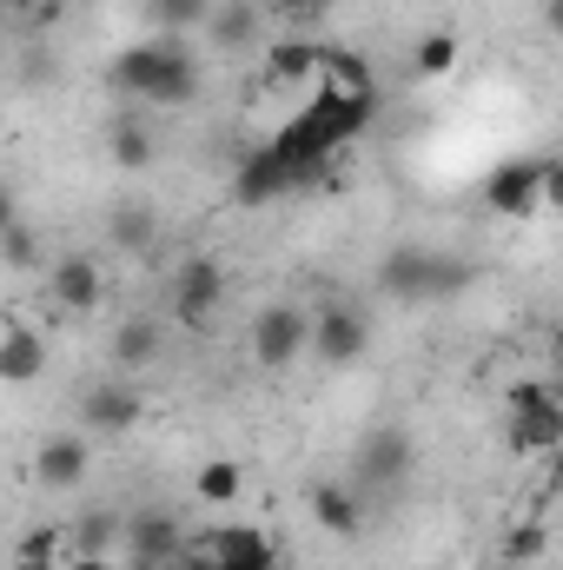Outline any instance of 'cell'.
I'll list each match as a JSON object with an SVG mask.
<instances>
[{"instance_id": "cell-1", "label": "cell", "mask_w": 563, "mask_h": 570, "mask_svg": "<svg viewBox=\"0 0 563 570\" xmlns=\"http://www.w3.org/2000/svg\"><path fill=\"white\" fill-rule=\"evenodd\" d=\"M113 87L140 107H192L199 100V67H192V47L172 40V33H152L140 47H127L113 60Z\"/></svg>"}, {"instance_id": "cell-2", "label": "cell", "mask_w": 563, "mask_h": 570, "mask_svg": "<svg viewBox=\"0 0 563 570\" xmlns=\"http://www.w3.org/2000/svg\"><path fill=\"white\" fill-rule=\"evenodd\" d=\"M412 464H418V451H412L405 425H372L358 438V458H352V478L345 484L358 498H392V491H405Z\"/></svg>"}, {"instance_id": "cell-3", "label": "cell", "mask_w": 563, "mask_h": 570, "mask_svg": "<svg viewBox=\"0 0 563 570\" xmlns=\"http://www.w3.org/2000/svg\"><path fill=\"white\" fill-rule=\"evenodd\" d=\"M305 345H312V305H298V298H273V305L253 318V332H246V352H253L259 372L298 365Z\"/></svg>"}, {"instance_id": "cell-4", "label": "cell", "mask_w": 563, "mask_h": 570, "mask_svg": "<svg viewBox=\"0 0 563 570\" xmlns=\"http://www.w3.org/2000/svg\"><path fill=\"white\" fill-rule=\"evenodd\" d=\"M318 365H358L365 352H372V318H365V305H352V298H325L318 312H312V345H305Z\"/></svg>"}, {"instance_id": "cell-5", "label": "cell", "mask_w": 563, "mask_h": 570, "mask_svg": "<svg viewBox=\"0 0 563 570\" xmlns=\"http://www.w3.org/2000/svg\"><path fill=\"white\" fill-rule=\"evenodd\" d=\"M266 146L285 159V173H292L298 186H312V179L332 166V153H338V140H332V127H325V107H318V100H312L305 114H292Z\"/></svg>"}, {"instance_id": "cell-6", "label": "cell", "mask_w": 563, "mask_h": 570, "mask_svg": "<svg viewBox=\"0 0 563 570\" xmlns=\"http://www.w3.org/2000/svg\"><path fill=\"white\" fill-rule=\"evenodd\" d=\"M219 305H226V273H219V259H186V266L172 273V325L206 332V325L219 318Z\"/></svg>"}, {"instance_id": "cell-7", "label": "cell", "mask_w": 563, "mask_h": 570, "mask_svg": "<svg viewBox=\"0 0 563 570\" xmlns=\"http://www.w3.org/2000/svg\"><path fill=\"white\" fill-rule=\"evenodd\" d=\"M146 419V392L134 379H107L93 392H80V431L87 438H120Z\"/></svg>"}, {"instance_id": "cell-8", "label": "cell", "mask_w": 563, "mask_h": 570, "mask_svg": "<svg viewBox=\"0 0 563 570\" xmlns=\"http://www.w3.org/2000/svg\"><path fill=\"white\" fill-rule=\"evenodd\" d=\"M87 471H93L87 431H53V438L33 444V484H40V491H80Z\"/></svg>"}, {"instance_id": "cell-9", "label": "cell", "mask_w": 563, "mask_h": 570, "mask_svg": "<svg viewBox=\"0 0 563 570\" xmlns=\"http://www.w3.org/2000/svg\"><path fill=\"white\" fill-rule=\"evenodd\" d=\"M47 298H53L67 318L100 312V298H107V273H100V259H87V253H60V259L47 266Z\"/></svg>"}, {"instance_id": "cell-10", "label": "cell", "mask_w": 563, "mask_h": 570, "mask_svg": "<svg viewBox=\"0 0 563 570\" xmlns=\"http://www.w3.org/2000/svg\"><path fill=\"white\" fill-rule=\"evenodd\" d=\"M484 206L504 213V219L544 213V159H504V166L484 179Z\"/></svg>"}, {"instance_id": "cell-11", "label": "cell", "mask_w": 563, "mask_h": 570, "mask_svg": "<svg viewBox=\"0 0 563 570\" xmlns=\"http://www.w3.org/2000/svg\"><path fill=\"white\" fill-rule=\"evenodd\" d=\"M186 551V524H179V511H166V504H140L134 518H127V558L134 564H172Z\"/></svg>"}, {"instance_id": "cell-12", "label": "cell", "mask_w": 563, "mask_h": 570, "mask_svg": "<svg viewBox=\"0 0 563 570\" xmlns=\"http://www.w3.org/2000/svg\"><path fill=\"white\" fill-rule=\"evenodd\" d=\"M199 544L213 551L219 570H279V538L259 531V524H219V531H206Z\"/></svg>"}, {"instance_id": "cell-13", "label": "cell", "mask_w": 563, "mask_h": 570, "mask_svg": "<svg viewBox=\"0 0 563 570\" xmlns=\"http://www.w3.org/2000/svg\"><path fill=\"white\" fill-rule=\"evenodd\" d=\"M305 504H312V518H318V531L325 538H345V544H358L365 538V498L345 484V478H318L312 491H305Z\"/></svg>"}, {"instance_id": "cell-14", "label": "cell", "mask_w": 563, "mask_h": 570, "mask_svg": "<svg viewBox=\"0 0 563 570\" xmlns=\"http://www.w3.org/2000/svg\"><path fill=\"white\" fill-rule=\"evenodd\" d=\"M285 193H298V179L285 173V159L273 146H253V153L233 166V199H239V206H273Z\"/></svg>"}, {"instance_id": "cell-15", "label": "cell", "mask_w": 563, "mask_h": 570, "mask_svg": "<svg viewBox=\"0 0 563 570\" xmlns=\"http://www.w3.org/2000/svg\"><path fill=\"white\" fill-rule=\"evenodd\" d=\"M431 246H392L378 259V292L398 298V305H431Z\"/></svg>"}, {"instance_id": "cell-16", "label": "cell", "mask_w": 563, "mask_h": 570, "mask_svg": "<svg viewBox=\"0 0 563 570\" xmlns=\"http://www.w3.org/2000/svg\"><path fill=\"white\" fill-rule=\"evenodd\" d=\"M40 372H47V332L27 325V318H13L0 332V385H33Z\"/></svg>"}, {"instance_id": "cell-17", "label": "cell", "mask_w": 563, "mask_h": 570, "mask_svg": "<svg viewBox=\"0 0 563 570\" xmlns=\"http://www.w3.org/2000/svg\"><path fill=\"white\" fill-rule=\"evenodd\" d=\"M67 551H73V558H113V551H127V518L107 511V504L80 511V518L67 524Z\"/></svg>"}, {"instance_id": "cell-18", "label": "cell", "mask_w": 563, "mask_h": 570, "mask_svg": "<svg viewBox=\"0 0 563 570\" xmlns=\"http://www.w3.org/2000/svg\"><path fill=\"white\" fill-rule=\"evenodd\" d=\"M563 444V405L511 412V458H551Z\"/></svg>"}, {"instance_id": "cell-19", "label": "cell", "mask_w": 563, "mask_h": 570, "mask_svg": "<svg viewBox=\"0 0 563 570\" xmlns=\"http://www.w3.org/2000/svg\"><path fill=\"white\" fill-rule=\"evenodd\" d=\"M107 153H113L120 173H146V166L159 159V140H152V127H146L140 114H120V120L107 127Z\"/></svg>"}, {"instance_id": "cell-20", "label": "cell", "mask_w": 563, "mask_h": 570, "mask_svg": "<svg viewBox=\"0 0 563 570\" xmlns=\"http://www.w3.org/2000/svg\"><path fill=\"white\" fill-rule=\"evenodd\" d=\"M159 352H166V332H159L152 318H127V325L113 332V365H120V372H146V365H159Z\"/></svg>"}, {"instance_id": "cell-21", "label": "cell", "mask_w": 563, "mask_h": 570, "mask_svg": "<svg viewBox=\"0 0 563 570\" xmlns=\"http://www.w3.org/2000/svg\"><path fill=\"white\" fill-rule=\"evenodd\" d=\"M192 498L213 504V511H226L233 498H246V464H233V458H206V464L192 471Z\"/></svg>"}, {"instance_id": "cell-22", "label": "cell", "mask_w": 563, "mask_h": 570, "mask_svg": "<svg viewBox=\"0 0 563 570\" xmlns=\"http://www.w3.org/2000/svg\"><path fill=\"white\" fill-rule=\"evenodd\" d=\"M318 107H325V127H332V140H358L365 127H372V114H378V94H318Z\"/></svg>"}, {"instance_id": "cell-23", "label": "cell", "mask_w": 563, "mask_h": 570, "mask_svg": "<svg viewBox=\"0 0 563 570\" xmlns=\"http://www.w3.org/2000/svg\"><path fill=\"white\" fill-rule=\"evenodd\" d=\"M107 239H113L120 253H146V246L159 239V213H152L146 199H120L113 219H107Z\"/></svg>"}, {"instance_id": "cell-24", "label": "cell", "mask_w": 563, "mask_h": 570, "mask_svg": "<svg viewBox=\"0 0 563 570\" xmlns=\"http://www.w3.org/2000/svg\"><path fill=\"white\" fill-rule=\"evenodd\" d=\"M206 33H213L226 53H239V47H253V40H259V13H253L246 0H226V7H213V13H206Z\"/></svg>"}, {"instance_id": "cell-25", "label": "cell", "mask_w": 563, "mask_h": 570, "mask_svg": "<svg viewBox=\"0 0 563 570\" xmlns=\"http://www.w3.org/2000/svg\"><path fill=\"white\" fill-rule=\"evenodd\" d=\"M60 551H67V531L60 524H33V531L13 538V570H53Z\"/></svg>"}, {"instance_id": "cell-26", "label": "cell", "mask_w": 563, "mask_h": 570, "mask_svg": "<svg viewBox=\"0 0 563 570\" xmlns=\"http://www.w3.org/2000/svg\"><path fill=\"white\" fill-rule=\"evenodd\" d=\"M318 60H325V53H318L312 40H273V47H266V80H312Z\"/></svg>"}, {"instance_id": "cell-27", "label": "cell", "mask_w": 563, "mask_h": 570, "mask_svg": "<svg viewBox=\"0 0 563 570\" xmlns=\"http://www.w3.org/2000/svg\"><path fill=\"white\" fill-rule=\"evenodd\" d=\"M0 259H7L13 273H33V266H47V239H40L27 219H13V226L0 233Z\"/></svg>"}, {"instance_id": "cell-28", "label": "cell", "mask_w": 563, "mask_h": 570, "mask_svg": "<svg viewBox=\"0 0 563 570\" xmlns=\"http://www.w3.org/2000/svg\"><path fill=\"white\" fill-rule=\"evenodd\" d=\"M213 7H219V0H152V27L172 33V40H186L192 27H206Z\"/></svg>"}, {"instance_id": "cell-29", "label": "cell", "mask_w": 563, "mask_h": 570, "mask_svg": "<svg viewBox=\"0 0 563 570\" xmlns=\"http://www.w3.org/2000/svg\"><path fill=\"white\" fill-rule=\"evenodd\" d=\"M544 551H551V524L544 518H524V524L504 531V564H537Z\"/></svg>"}, {"instance_id": "cell-30", "label": "cell", "mask_w": 563, "mask_h": 570, "mask_svg": "<svg viewBox=\"0 0 563 570\" xmlns=\"http://www.w3.org/2000/svg\"><path fill=\"white\" fill-rule=\"evenodd\" d=\"M318 67H332V94H378V80H372V60H365V53H325Z\"/></svg>"}, {"instance_id": "cell-31", "label": "cell", "mask_w": 563, "mask_h": 570, "mask_svg": "<svg viewBox=\"0 0 563 570\" xmlns=\"http://www.w3.org/2000/svg\"><path fill=\"white\" fill-rule=\"evenodd\" d=\"M457 67V33H424L418 53H412V80H437Z\"/></svg>"}, {"instance_id": "cell-32", "label": "cell", "mask_w": 563, "mask_h": 570, "mask_svg": "<svg viewBox=\"0 0 563 570\" xmlns=\"http://www.w3.org/2000/svg\"><path fill=\"white\" fill-rule=\"evenodd\" d=\"M471 279H477V266H471V259H451V253H437V259H431V305H437V298H457Z\"/></svg>"}, {"instance_id": "cell-33", "label": "cell", "mask_w": 563, "mask_h": 570, "mask_svg": "<svg viewBox=\"0 0 563 570\" xmlns=\"http://www.w3.org/2000/svg\"><path fill=\"white\" fill-rule=\"evenodd\" d=\"M537 405H557V385L551 379H517L511 385V412H537Z\"/></svg>"}, {"instance_id": "cell-34", "label": "cell", "mask_w": 563, "mask_h": 570, "mask_svg": "<svg viewBox=\"0 0 563 570\" xmlns=\"http://www.w3.org/2000/svg\"><path fill=\"white\" fill-rule=\"evenodd\" d=\"M172 570H219V564H213V551H206L199 538H186V551L172 558Z\"/></svg>"}, {"instance_id": "cell-35", "label": "cell", "mask_w": 563, "mask_h": 570, "mask_svg": "<svg viewBox=\"0 0 563 570\" xmlns=\"http://www.w3.org/2000/svg\"><path fill=\"white\" fill-rule=\"evenodd\" d=\"M13 219H20V199H13V193H7V186H0V233H7V226H13Z\"/></svg>"}, {"instance_id": "cell-36", "label": "cell", "mask_w": 563, "mask_h": 570, "mask_svg": "<svg viewBox=\"0 0 563 570\" xmlns=\"http://www.w3.org/2000/svg\"><path fill=\"white\" fill-rule=\"evenodd\" d=\"M332 0H279V13H325Z\"/></svg>"}, {"instance_id": "cell-37", "label": "cell", "mask_w": 563, "mask_h": 570, "mask_svg": "<svg viewBox=\"0 0 563 570\" xmlns=\"http://www.w3.org/2000/svg\"><path fill=\"white\" fill-rule=\"evenodd\" d=\"M73 570H127V564H113V558H73Z\"/></svg>"}, {"instance_id": "cell-38", "label": "cell", "mask_w": 563, "mask_h": 570, "mask_svg": "<svg viewBox=\"0 0 563 570\" xmlns=\"http://www.w3.org/2000/svg\"><path fill=\"white\" fill-rule=\"evenodd\" d=\"M0 7H7V13H33L40 0H0Z\"/></svg>"}, {"instance_id": "cell-39", "label": "cell", "mask_w": 563, "mask_h": 570, "mask_svg": "<svg viewBox=\"0 0 563 570\" xmlns=\"http://www.w3.org/2000/svg\"><path fill=\"white\" fill-rule=\"evenodd\" d=\"M127 570H172V564H134V558H127Z\"/></svg>"}]
</instances>
